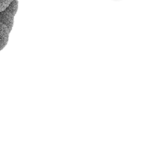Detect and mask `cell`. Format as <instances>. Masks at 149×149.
Masks as SVG:
<instances>
[{
    "instance_id": "4",
    "label": "cell",
    "mask_w": 149,
    "mask_h": 149,
    "mask_svg": "<svg viewBox=\"0 0 149 149\" xmlns=\"http://www.w3.org/2000/svg\"><path fill=\"white\" fill-rule=\"evenodd\" d=\"M12 1H13V0H12Z\"/></svg>"
},
{
    "instance_id": "2",
    "label": "cell",
    "mask_w": 149,
    "mask_h": 149,
    "mask_svg": "<svg viewBox=\"0 0 149 149\" xmlns=\"http://www.w3.org/2000/svg\"><path fill=\"white\" fill-rule=\"evenodd\" d=\"M10 31L8 27L0 22V50L2 49L8 43Z\"/></svg>"
},
{
    "instance_id": "3",
    "label": "cell",
    "mask_w": 149,
    "mask_h": 149,
    "mask_svg": "<svg viewBox=\"0 0 149 149\" xmlns=\"http://www.w3.org/2000/svg\"><path fill=\"white\" fill-rule=\"evenodd\" d=\"M12 1V0H0V12L5 9Z\"/></svg>"
},
{
    "instance_id": "5",
    "label": "cell",
    "mask_w": 149,
    "mask_h": 149,
    "mask_svg": "<svg viewBox=\"0 0 149 149\" xmlns=\"http://www.w3.org/2000/svg\"><path fill=\"white\" fill-rule=\"evenodd\" d=\"M0 51H1V50H0Z\"/></svg>"
},
{
    "instance_id": "1",
    "label": "cell",
    "mask_w": 149,
    "mask_h": 149,
    "mask_svg": "<svg viewBox=\"0 0 149 149\" xmlns=\"http://www.w3.org/2000/svg\"><path fill=\"white\" fill-rule=\"evenodd\" d=\"M18 8V1L13 0L9 5L0 12V22L5 24L10 31L14 20V16Z\"/></svg>"
}]
</instances>
